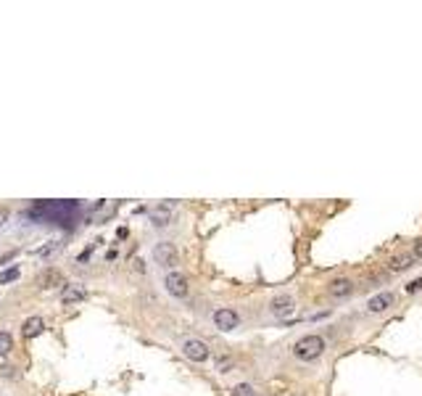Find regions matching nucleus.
Wrapping results in <instances>:
<instances>
[{
	"label": "nucleus",
	"instance_id": "obj_4",
	"mask_svg": "<svg viewBox=\"0 0 422 396\" xmlns=\"http://www.w3.org/2000/svg\"><path fill=\"white\" fill-rule=\"evenodd\" d=\"M164 285H166L169 296H175V299H185L187 291H190V285H187V278L182 275V272H169L166 280H164Z\"/></svg>",
	"mask_w": 422,
	"mask_h": 396
},
{
	"label": "nucleus",
	"instance_id": "obj_6",
	"mask_svg": "<svg viewBox=\"0 0 422 396\" xmlns=\"http://www.w3.org/2000/svg\"><path fill=\"white\" fill-rule=\"evenodd\" d=\"M85 296H87V291L82 285H77V283H66L64 288H61V293H58V299H61L64 307H74V304L85 301Z\"/></svg>",
	"mask_w": 422,
	"mask_h": 396
},
{
	"label": "nucleus",
	"instance_id": "obj_20",
	"mask_svg": "<svg viewBox=\"0 0 422 396\" xmlns=\"http://www.w3.org/2000/svg\"><path fill=\"white\" fill-rule=\"evenodd\" d=\"M412 256H414V262H417V259H422V238L414 243V249H412Z\"/></svg>",
	"mask_w": 422,
	"mask_h": 396
},
{
	"label": "nucleus",
	"instance_id": "obj_10",
	"mask_svg": "<svg viewBox=\"0 0 422 396\" xmlns=\"http://www.w3.org/2000/svg\"><path fill=\"white\" fill-rule=\"evenodd\" d=\"M354 280H349V278H335L330 285H327V293H330L333 299H349L351 293H354Z\"/></svg>",
	"mask_w": 422,
	"mask_h": 396
},
{
	"label": "nucleus",
	"instance_id": "obj_21",
	"mask_svg": "<svg viewBox=\"0 0 422 396\" xmlns=\"http://www.w3.org/2000/svg\"><path fill=\"white\" fill-rule=\"evenodd\" d=\"M3 375L6 378H16L19 373H16V367H3Z\"/></svg>",
	"mask_w": 422,
	"mask_h": 396
},
{
	"label": "nucleus",
	"instance_id": "obj_2",
	"mask_svg": "<svg viewBox=\"0 0 422 396\" xmlns=\"http://www.w3.org/2000/svg\"><path fill=\"white\" fill-rule=\"evenodd\" d=\"M153 259H156V264L169 269V272H175V267L180 264V251L175 243H156L153 246Z\"/></svg>",
	"mask_w": 422,
	"mask_h": 396
},
{
	"label": "nucleus",
	"instance_id": "obj_8",
	"mask_svg": "<svg viewBox=\"0 0 422 396\" xmlns=\"http://www.w3.org/2000/svg\"><path fill=\"white\" fill-rule=\"evenodd\" d=\"M293 309H295V301L288 293H280V296H275L269 301V312L275 317H288V314H293Z\"/></svg>",
	"mask_w": 422,
	"mask_h": 396
},
{
	"label": "nucleus",
	"instance_id": "obj_14",
	"mask_svg": "<svg viewBox=\"0 0 422 396\" xmlns=\"http://www.w3.org/2000/svg\"><path fill=\"white\" fill-rule=\"evenodd\" d=\"M58 249H61V246H58L56 240H48L45 246H40V249L35 251V256H37V259H53V256L58 254Z\"/></svg>",
	"mask_w": 422,
	"mask_h": 396
},
{
	"label": "nucleus",
	"instance_id": "obj_15",
	"mask_svg": "<svg viewBox=\"0 0 422 396\" xmlns=\"http://www.w3.org/2000/svg\"><path fill=\"white\" fill-rule=\"evenodd\" d=\"M11 349H13V338H11V333L0 330V357H8V354H11Z\"/></svg>",
	"mask_w": 422,
	"mask_h": 396
},
{
	"label": "nucleus",
	"instance_id": "obj_5",
	"mask_svg": "<svg viewBox=\"0 0 422 396\" xmlns=\"http://www.w3.org/2000/svg\"><path fill=\"white\" fill-rule=\"evenodd\" d=\"M61 285L64 288L66 280H64V272L56 269V267H48V269H42L40 275H37V288H42V291H51V288Z\"/></svg>",
	"mask_w": 422,
	"mask_h": 396
},
{
	"label": "nucleus",
	"instance_id": "obj_19",
	"mask_svg": "<svg viewBox=\"0 0 422 396\" xmlns=\"http://www.w3.org/2000/svg\"><path fill=\"white\" fill-rule=\"evenodd\" d=\"M419 288H422V278H417V280H412L409 285H406V291H409V293H417V291H419Z\"/></svg>",
	"mask_w": 422,
	"mask_h": 396
},
{
	"label": "nucleus",
	"instance_id": "obj_1",
	"mask_svg": "<svg viewBox=\"0 0 422 396\" xmlns=\"http://www.w3.org/2000/svg\"><path fill=\"white\" fill-rule=\"evenodd\" d=\"M322 352H325V338L322 336H304V338H299L293 343V357L295 359H301V362H311V359H317V357H322Z\"/></svg>",
	"mask_w": 422,
	"mask_h": 396
},
{
	"label": "nucleus",
	"instance_id": "obj_3",
	"mask_svg": "<svg viewBox=\"0 0 422 396\" xmlns=\"http://www.w3.org/2000/svg\"><path fill=\"white\" fill-rule=\"evenodd\" d=\"M182 354L190 359V362H206L209 357H211V352H209V346L203 343V341H198V338H185L182 341Z\"/></svg>",
	"mask_w": 422,
	"mask_h": 396
},
{
	"label": "nucleus",
	"instance_id": "obj_13",
	"mask_svg": "<svg viewBox=\"0 0 422 396\" xmlns=\"http://www.w3.org/2000/svg\"><path fill=\"white\" fill-rule=\"evenodd\" d=\"M414 264V256L412 254H399V256H393L388 262V267H390V272H404V269H409Z\"/></svg>",
	"mask_w": 422,
	"mask_h": 396
},
{
	"label": "nucleus",
	"instance_id": "obj_9",
	"mask_svg": "<svg viewBox=\"0 0 422 396\" xmlns=\"http://www.w3.org/2000/svg\"><path fill=\"white\" fill-rule=\"evenodd\" d=\"M151 222H153V227H169L171 222H175V206H171V204H159L151 211Z\"/></svg>",
	"mask_w": 422,
	"mask_h": 396
},
{
	"label": "nucleus",
	"instance_id": "obj_23",
	"mask_svg": "<svg viewBox=\"0 0 422 396\" xmlns=\"http://www.w3.org/2000/svg\"><path fill=\"white\" fill-rule=\"evenodd\" d=\"M135 269H137V272H145V264H143V259H140V262H135Z\"/></svg>",
	"mask_w": 422,
	"mask_h": 396
},
{
	"label": "nucleus",
	"instance_id": "obj_12",
	"mask_svg": "<svg viewBox=\"0 0 422 396\" xmlns=\"http://www.w3.org/2000/svg\"><path fill=\"white\" fill-rule=\"evenodd\" d=\"M45 330V323H42V317H29V319H24V325H21V336L24 338H35V336H40V333Z\"/></svg>",
	"mask_w": 422,
	"mask_h": 396
},
{
	"label": "nucleus",
	"instance_id": "obj_18",
	"mask_svg": "<svg viewBox=\"0 0 422 396\" xmlns=\"http://www.w3.org/2000/svg\"><path fill=\"white\" fill-rule=\"evenodd\" d=\"M232 396H256L254 386H248V383H238L235 388H232Z\"/></svg>",
	"mask_w": 422,
	"mask_h": 396
},
{
	"label": "nucleus",
	"instance_id": "obj_16",
	"mask_svg": "<svg viewBox=\"0 0 422 396\" xmlns=\"http://www.w3.org/2000/svg\"><path fill=\"white\" fill-rule=\"evenodd\" d=\"M232 367H235V359H232V357H219V359H216V373H230Z\"/></svg>",
	"mask_w": 422,
	"mask_h": 396
},
{
	"label": "nucleus",
	"instance_id": "obj_7",
	"mask_svg": "<svg viewBox=\"0 0 422 396\" xmlns=\"http://www.w3.org/2000/svg\"><path fill=\"white\" fill-rule=\"evenodd\" d=\"M214 325L219 330H235L240 325V317L235 309H216L214 312Z\"/></svg>",
	"mask_w": 422,
	"mask_h": 396
},
{
	"label": "nucleus",
	"instance_id": "obj_11",
	"mask_svg": "<svg viewBox=\"0 0 422 396\" xmlns=\"http://www.w3.org/2000/svg\"><path fill=\"white\" fill-rule=\"evenodd\" d=\"M390 304H393V296H390V293H378V296L369 299L367 309H369L372 314H380V312H388V309H390Z\"/></svg>",
	"mask_w": 422,
	"mask_h": 396
},
{
	"label": "nucleus",
	"instance_id": "obj_17",
	"mask_svg": "<svg viewBox=\"0 0 422 396\" xmlns=\"http://www.w3.org/2000/svg\"><path fill=\"white\" fill-rule=\"evenodd\" d=\"M19 275H21V269H19V267H8V269L0 272V283H11V280H16Z\"/></svg>",
	"mask_w": 422,
	"mask_h": 396
},
{
	"label": "nucleus",
	"instance_id": "obj_22",
	"mask_svg": "<svg viewBox=\"0 0 422 396\" xmlns=\"http://www.w3.org/2000/svg\"><path fill=\"white\" fill-rule=\"evenodd\" d=\"M6 222H8V211H6L3 206H0V227H3Z\"/></svg>",
	"mask_w": 422,
	"mask_h": 396
}]
</instances>
